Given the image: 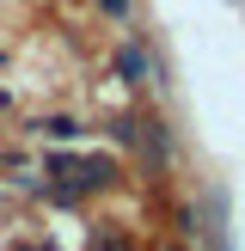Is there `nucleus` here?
Returning a JSON list of instances; mask_svg holds the SVG:
<instances>
[{
    "label": "nucleus",
    "instance_id": "f03ea898",
    "mask_svg": "<svg viewBox=\"0 0 245 251\" xmlns=\"http://www.w3.org/2000/svg\"><path fill=\"white\" fill-rule=\"evenodd\" d=\"M74 172H80V190H104V184H117V159H110V153L74 159Z\"/></svg>",
    "mask_w": 245,
    "mask_h": 251
},
{
    "label": "nucleus",
    "instance_id": "6e6552de",
    "mask_svg": "<svg viewBox=\"0 0 245 251\" xmlns=\"http://www.w3.org/2000/svg\"><path fill=\"white\" fill-rule=\"evenodd\" d=\"M166 251H184V245H166Z\"/></svg>",
    "mask_w": 245,
    "mask_h": 251
},
{
    "label": "nucleus",
    "instance_id": "f257e3e1",
    "mask_svg": "<svg viewBox=\"0 0 245 251\" xmlns=\"http://www.w3.org/2000/svg\"><path fill=\"white\" fill-rule=\"evenodd\" d=\"M117 80H122V86L153 80V55H147V43H122V49H117Z\"/></svg>",
    "mask_w": 245,
    "mask_h": 251
},
{
    "label": "nucleus",
    "instance_id": "20e7f679",
    "mask_svg": "<svg viewBox=\"0 0 245 251\" xmlns=\"http://www.w3.org/2000/svg\"><path fill=\"white\" fill-rule=\"evenodd\" d=\"M86 251H129V233H117V227H98Z\"/></svg>",
    "mask_w": 245,
    "mask_h": 251
},
{
    "label": "nucleus",
    "instance_id": "423d86ee",
    "mask_svg": "<svg viewBox=\"0 0 245 251\" xmlns=\"http://www.w3.org/2000/svg\"><path fill=\"white\" fill-rule=\"evenodd\" d=\"M110 141H129V147H135V141H141V123H129V117L110 123Z\"/></svg>",
    "mask_w": 245,
    "mask_h": 251
},
{
    "label": "nucleus",
    "instance_id": "0eeeda50",
    "mask_svg": "<svg viewBox=\"0 0 245 251\" xmlns=\"http://www.w3.org/2000/svg\"><path fill=\"white\" fill-rule=\"evenodd\" d=\"M98 12H104V19H117V25H129V0H98Z\"/></svg>",
    "mask_w": 245,
    "mask_h": 251
},
{
    "label": "nucleus",
    "instance_id": "39448f33",
    "mask_svg": "<svg viewBox=\"0 0 245 251\" xmlns=\"http://www.w3.org/2000/svg\"><path fill=\"white\" fill-rule=\"evenodd\" d=\"M43 135H49V141H74V135H80V123H74V117H49Z\"/></svg>",
    "mask_w": 245,
    "mask_h": 251
},
{
    "label": "nucleus",
    "instance_id": "7ed1b4c3",
    "mask_svg": "<svg viewBox=\"0 0 245 251\" xmlns=\"http://www.w3.org/2000/svg\"><path fill=\"white\" fill-rule=\"evenodd\" d=\"M141 141H147V159H153V166L172 159V129L166 123H141Z\"/></svg>",
    "mask_w": 245,
    "mask_h": 251
}]
</instances>
